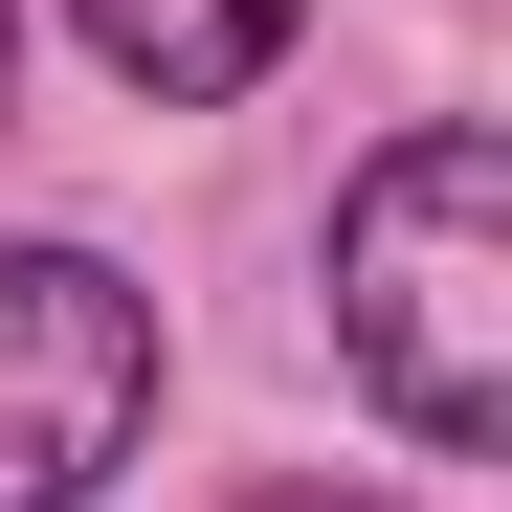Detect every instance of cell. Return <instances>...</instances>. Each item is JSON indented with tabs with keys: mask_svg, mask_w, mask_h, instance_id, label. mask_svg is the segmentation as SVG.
<instances>
[{
	"mask_svg": "<svg viewBox=\"0 0 512 512\" xmlns=\"http://www.w3.org/2000/svg\"><path fill=\"white\" fill-rule=\"evenodd\" d=\"M334 357L379 379L401 446H490L512 423V134L423 112L334 201Z\"/></svg>",
	"mask_w": 512,
	"mask_h": 512,
	"instance_id": "6da1fadb",
	"label": "cell"
},
{
	"mask_svg": "<svg viewBox=\"0 0 512 512\" xmlns=\"http://www.w3.org/2000/svg\"><path fill=\"white\" fill-rule=\"evenodd\" d=\"M156 423V290L112 245H0V512H90Z\"/></svg>",
	"mask_w": 512,
	"mask_h": 512,
	"instance_id": "7a4b0ae2",
	"label": "cell"
},
{
	"mask_svg": "<svg viewBox=\"0 0 512 512\" xmlns=\"http://www.w3.org/2000/svg\"><path fill=\"white\" fill-rule=\"evenodd\" d=\"M67 23L112 45V90L223 112V90H268V67H290V23H312V0H67Z\"/></svg>",
	"mask_w": 512,
	"mask_h": 512,
	"instance_id": "3957f363",
	"label": "cell"
},
{
	"mask_svg": "<svg viewBox=\"0 0 512 512\" xmlns=\"http://www.w3.org/2000/svg\"><path fill=\"white\" fill-rule=\"evenodd\" d=\"M245 512H379V490H334V468H268V490H245Z\"/></svg>",
	"mask_w": 512,
	"mask_h": 512,
	"instance_id": "277c9868",
	"label": "cell"
}]
</instances>
